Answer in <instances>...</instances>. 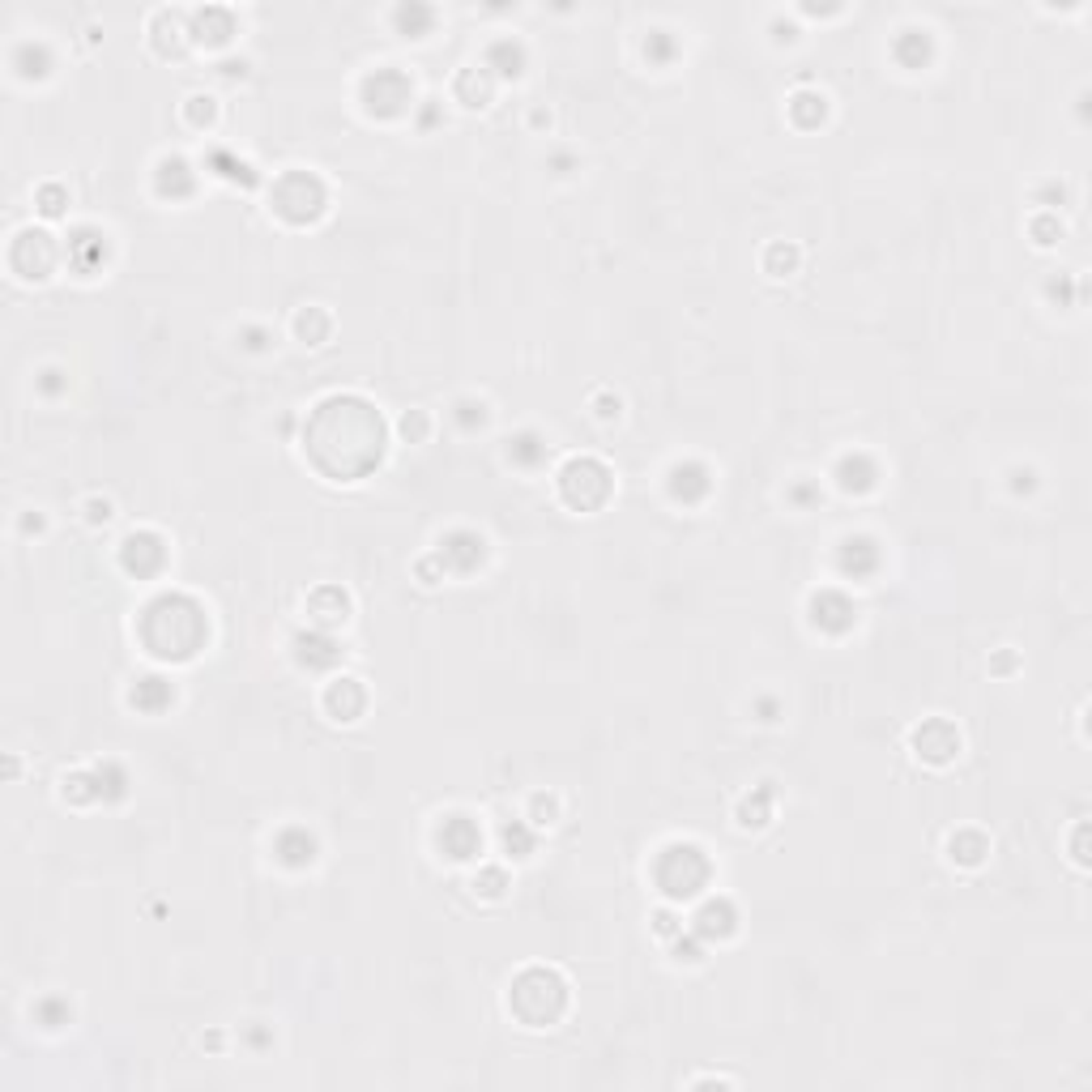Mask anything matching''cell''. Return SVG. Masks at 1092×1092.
Returning <instances> with one entry per match:
<instances>
[{
    "instance_id": "cell-20",
    "label": "cell",
    "mask_w": 1092,
    "mask_h": 1092,
    "mask_svg": "<svg viewBox=\"0 0 1092 1092\" xmlns=\"http://www.w3.org/2000/svg\"><path fill=\"white\" fill-rule=\"evenodd\" d=\"M299 661L303 666H312V670H325V666H338V657H341V649H338V641L329 632H308V636H299Z\"/></svg>"
},
{
    "instance_id": "cell-29",
    "label": "cell",
    "mask_w": 1092,
    "mask_h": 1092,
    "mask_svg": "<svg viewBox=\"0 0 1092 1092\" xmlns=\"http://www.w3.org/2000/svg\"><path fill=\"white\" fill-rule=\"evenodd\" d=\"M790 116L799 120V125H819V120H824V94H811V90H799L790 98Z\"/></svg>"
},
{
    "instance_id": "cell-42",
    "label": "cell",
    "mask_w": 1092,
    "mask_h": 1092,
    "mask_svg": "<svg viewBox=\"0 0 1092 1092\" xmlns=\"http://www.w3.org/2000/svg\"><path fill=\"white\" fill-rule=\"evenodd\" d=\"M534 824H555V815H559V806H555V799H543V794H538L534 799Z\"/></svg>"
},
{
    "instance_id": "cell-25",
    "label": "cell",
    "mask_w": 1092,
    "mask_h": 1092,
    "mask_svg": "<svg viewBox=\"0 0 1092 1092\" xmlns=\"http://www.w3.org/2000/svg\"><path fill=\"white\" fill-rule=\"evenodd\" d=\"M837 474H841V487H845V491H858V495L875 487V465H870V461L862 457V452L845 457V461L837 465Z\"/></svg>"
},
{
    "instance_id": "cell-41",
    "label": "cell",
    "mask_w": 1092,
    "mask_h": 1092,
    "mask_svg": "<svg viewBox=\"0 0 1092 1092\" xmlns=\"http://www.w3.org/2000/svg\"><path fill=\"white\" fill-rule=\"evenodd\" d=\"M39 210H43L47 218H56L60 210H65V192H60L56 183H47V188H39Z\"/></svg>"
},
{
    "instance_id": "cell-32",
    "label": "cell",
    "mask_w": 1092,
    "mask_h": 1092,
    "mask_svg": "<svg viewBox=\"0 0 1092 1092\" xmlns=\"http://www.w3.org/2000/svg\"><path fill=\"white\" fill-rule=\"evenodd\" d=\"M294 329H299V338H308L312 346H321V338L329 334V316H325L321 308H308V312H299Z\"/></svg>"
},
{
    "instance_id": "cell-10",
    "label": "cell",
    "mask_w": 1092,
    "mask_h": 1092,
    "mask_svg": "<svg viewBox=\"0 0 1092 1092\" xmlns=\"http://www.w3.org/2000/svg\"><path fill=\"white\" fill-rule=\"evenodd\" d=\"M913 747H917L922 759H930V764H948V759L961 752V734H956L943 717H935V721H926V726L913 730Z\"/></svg>"
},
{
    "instance_id": "cell-27",
    "label": "cell",
    "mask_w": 1092,
    "mask_h": 1092,
    "mask_svg": "<svg viewBox=\"0 0 1092 1092\" xmlns=\"http://www.w3.org/2000/svg\"><path fill=\"white\" fill-rule=\"evenodd\" d=\"M926 56H930V39H926V30H901V39H897V60H901V65L922 69V65H926Z\"/></svg>"
},
{
    "instance_id": "cell-15",
    "label": "cell",
    "mask_w": 1092,
    "mask_h": 1092,
    "mask_svg": "<svg viewBox=\"0 0 1092 1092\" xmlns=\"http://www.w3.org/2000/svg\"><path fill=\"white\" fill-rule=\"evenodd\" d=\"M440 845L448 850V858H457V862H465V858H474V854H478V845H483V837H478V828H474L465 815H448L444 824H440Z\"/></svg>"
},
{
    "instance_id": "cell-2",
    "label": "cell",
    "mask_w": 1092,
    "mask_h": 1092,
    "mask_svg": "<svg viewBox=\"0 0 1092 1092\" xmlns=\"http://www.w3.org/2000/svg\"><path fill=\"white\" fill-rule=\"evenodd\" d=\"M205 636H210L205 606L188 594H158L154 602L141 610V645H145V653H154L163 661L196 657Z\"/></svg>"
},
{
    "instance_id": "cell-30",
    "label": "cell",
    "mask_w": 1092,
    "mask_h": 1092,
    "mask_svg": "<svg viewBox=\"0 0 1092 1092\" xmlns=\"http://www.w3.org/2000/svg\"><path fill=\"white\" fill-rule=\"evenodd\" d=\"M171 183H180V192H183V196L192 192V180H188V163H183V158H163V163H158V188H163V192H171Z\"/></svg>"
},
{
    "instance_id": "cell-31",
    "label": "cell",
    "mask_w": 1092,
    "mask_h": 1092,
    "mask_svg": "<svg viewBox=\"0 0 1092 1092\" xmlns=\"http://www.w3.org/2000/svg\"><path fill=\"white\" fill-rule=\"evenodd\" d=\"M952 858H956V862L977 866L981 858H986V841H981L977 832H961V837H952Z\"/></svg>"
},
{
    "instance_id": "cell-8",
    "label": "cell",
    "mask_w": 1092,
    "mask_h": 1092,
    "mask_svg": "<svg viewBox=\"0 0 1092 1092\" xmlns=\"http://www.w3.org/2000/svg\"><path fill=\"white\" fill-rule=\"evenodd\" d=\"M9 265H14V274H22V278H47L56 265L52 235H47V231H22L14 239V252H9Z\"/></svg>"
},
{
    "instance_id": "cell-36",
    "label": "cell",
    "mask_w": 1092,
    "mask_h": 1092,
    "mask_svg": "<svg viewBox=\"0 0 1092 1092\" xmlns=\"http://www.w3.org/2000/svg\"><path fill=\"white\" fill-rule=\"evenodd\" d=\"M210 167H223V171H218V176H227V180H243V183H252L248 167H243V163H235V158H231V154H223V150H218V154H210Z\"/></svg>"
},
{
    "instance_id": "cell-11",
    "label": "cell",
    "mask_w": 1092,
    "mask_h": 1092,
    "mask_svg": "<svg viewBox=\"0 0 1092 1092\" xmlns=\"http://www.w3.org/2000/svg\"><path fill=\"white\" fill-rule=\"evenodd\" d=\"M811 619H815V628H824V632H845V628H854L858 610H854V602L845 594H837V589H824V594L811 598Z\"/></svg>"
},
{
    "instance_id": "cell-40",
    "label": "cell",
    "mask_w": 1092,
    "mask_h": 1092,
    "mask_svg": "<svg viewBox=\"0 0 1092 1092\" xmlns=\"http://www.w3.org/2000/svg\"><path fill=\"white\" fill-rule=\"evenodd\" d=\"M60 1012H69V1003H65V999H43V1003H39V1020H43L47 1028H60V1024L69 1020V1015L60 1020Z\"/></svg>"
},
{
    "instance_id": "cell-26",
    "label": "cell",
    "mask_w": 1092,
    "mask_h": 1092,
    "mask_svg": "<svg viewBox=\"0 0 1092 1092\" xmlns=\"http://www.w3.org/2000/svg\"><path fill=\"white\" fill-rule=\"evenodd\" d=\"M521 65H525L521 43L499 39V43H491V52H487V65H483V69H495V73H504V78H517Z\"/></svg>"
},
{
    "instance_id": "cell-16",
    "label": "cell",
    "mask_w": 1092,
    "mask_h": 1092,
    "mask_svg": "<svg viewBox=\"0 0 1092 1092\" xmlns=\"http://www.w3.org/2000/svg\"><path fill=\"white\" fill-rule=\"evenodd\" d=\"M670 491L674 499H683V504H696V499H704L708 491H713V483H708V470L696 461H683L670 470Z\"/></svg>"
},
{
    "instance_id": "cell-37",
    "label": "cell",
    "mask_w": 1092,
    "mask_h": 1092,
    "mask_svg": "<svg viewBox=\"0 0 1092 1092\" xmlns=\"http://www.w3.org/2000/svg\"><path fill=\"white\" fill-rule=\"evenodd\" d=\"M534 444H538V436H521L517 444L508 448V457H512V461H521V465H534V461H543V452H546V448H534Z\"/></svg>"
},
{
    "instance_id": "cell-18",
    "label": "cell",
    "mask_w": 1092,
    "mask_h": 1092,
    "mask_svg": "<svg viewBox=\"0 0 1092 1092\" xmlns=\"http://www.w3.org/2000/svg\"><path fill=\"white\" fill-rule=\"evenodd\" d=\"M879 568V550L870 538H845L841 543V572L854 576V581H862V576H870Z\"/></svg>"
},
{
    "instance_id": "cell-44",
    "label": "cell",
    "mask_w": 1092,
    "mask_h": 1092,
    "mask_svg": "<svg viewBox=\"0 0 1092 1092\" xmlns=\"http://www.w3.org/2000/svg\"><path fill=\"white\" fill-rule=\"evenodd\" d=\"M107 517H112V504H107V499L98 504V499H94V504H90V521H107Z\"/></svg>"
},
{
    "instance_id": "cell-43",
    "label": "cell",
    "mask_w": 1092,
    "mask_h": 1092,
    "mask_svg": "<svg viewBox=\"0 0 1092 1092\" xmlns=\"http://www.w3.org/2000/svg\"><path fill=\"white\" fill-rule=\"evenodd\" d=\"M401 427H406V436L423 440V432H427V419H423V414H406V423H401Z\"/></svg>"
},
{
    "instance_id": "cell-23",
    "label": "cell",
    "mask_w": 1092,
    "mask_h": 1092,
    "mask_svg": "<svg viewBox=\"0 0 1092 1092\" xmlns=\"http://www.w3.org/2000/svg\"><path fill=\"white\" fill-rule=\"evenodd\" d=\"M132 704L141 708V713H158V708H167L171 701H176V692H171V683H163V679H137V687H132V696H129Z\"/></svg>"
},
{
    "instance_id": "cell-13",
    "label": "cell",
    "mask_w": 1092,
    "mask_h": 1092,
    "mask_svg": "<svg viewBox=\"0 0 1092 1092\" xmlns=\"http://www.w3.org/2000/svg\"><path fill=\"white\" fill-rule=\"evenodd\" d=\"M483 555H487V543L478 534H470V530H457V534H448L444 543H440V559L452 563L457 572H474L478 563H483Z\"/></svg>"
},
{
    "instance_id": "cell-7",
    "label": "cell",
    "mask_w": 1092,
    "mask_h": 1092,
    "mask_svg": "<svg viewBox=\"0 0 1092 1092\" xmlns=\"http://www.w3.org/2000/svg\"><path fill=\"white\" fill-rule=\"evenodd\" d=\"M414 103V85L401 69H376L363 78V107L380 120L401 116Z\"/></svg>"
},
{
    "instance_id": "cell-6",
    "label": "cell",
    "mask_w": 1092,
    "mask_h": 1092,
    "mask_svg": "<svg viewBox=\"0 0 1092 1092\" xmlns=\"http://www.w3.org/2000/svg\"><path fill=\"white\" fill-rule=\"evenodd\" d=\"M610 487H615V483H610V470L598 457H572L559 470V495L568 499L572 508H581V512L602 508L606 499H610Z\"/></svg>"
},
{
    "instance_id": "cell-34",
    "label": "cell",
    "mask_w": 1092,
    "mask_h": 1092,
    "mask_svg": "<svg viewBox=\"0 0 1092 1092\" xmlns=\"http://www.w3.org/2000/svg\"><path fill=\"white\" fill-rule=\"evenodd\" d=\"M504 850H508L512 858H530V854H534V837H530V832H525L521 824H512V828H504Z\"/></svg>"
},
{
    "instance_id": "cell-38",
    "label": "cell",
    "mask_w": 1092,
    "mask_h": 1092,
    "mask_svg": "<svg viewBox=\"0 0 1092 1092\" xmlns=\"http://www.w3.org/2000/svg\"><path fill=\"white\" fill-rule=\"evenodd\" d=\"M794 261H799V252H794V248H781V243H772V248H768V274L772 278H781V269L790 274Z\"/></svg>"
},
{
    "instance_id": "cell-14",
    "label": "cell",
    "mask_w": 1092,
    "mask_h": 1092,
    "mask_svg": "<svg viewBox=\"0 0 1092 1092\" xmlns=\"http://www.w3.org/2000/svg\"><path fill=\"white\" fill-rule=\"evenodd\" d=\"M308 610H312V623L321 632H334L338 623H346V610H350V598L341 594L338 585H321L316 594L308 598Z\"/></svg>"
},
{
    "instance_id": "cell-24",
    "label": "cell",
    "mask_w": 1092,
    "mask_h": 1092,
    "mask_svg": "<svg viewBox=\"0 0 1092 1092\" xmlns=\"http://www.w3.org/2000/svg\"><path fill=\"white\" fill-rule=\"evenodd\" d=\"M457 98H461L465 107H487V98H491V69H461Z\"/></svg>"
},
{
    "instance_id": "cell-3",
    "label": "cell",
    "mask_w": 1092,
    "mask_h": 1092,
    "mask_svg": "<svg viewBox=\"0 0 1092 1092\" xmlns=\"http://www.w3.org/2000/svg\"><path fill=\"white\" fill-rule=\"evenodd\" d=\"M508 1008L521 1015L530 1028H546L555 1024L563 1008H568V986L555 968H525V973L512 981V995H508Z\"/></svg>"
},
{
    "instance_id": "cell-9",
    "label": "cell",
    "mask_w": 1092,
    "mask_h": 1092,
    "mask_svg": "<svg viewBox=\"0 0 1092 1092\" xmlns=\"http://www.w3.org/2000/svg\"><path fill=\"white\" fill-rule=\"evenodd\" d=\"M120 563H125L129 572H137V576H154V572H163V563H167V546H163V538L150 534V530L129 534L125 543H120Z\"/></svg>"
},
{
    "instance_id": "cell-17",
    "label": "cell",
    "mask_w": 1092,
    "mask_h": 1092,
    "mask_svg": "<svg viewBox=\"0 0 1092 1092\" xmlns=\"http://www.w3.org/2000/svg\"><path fill=\"white\" fill-rule=\"evenodd\" d=\"M734 922H739V913H734L730 901H708L701 913H696V935L701 939H730L734 935Z\"/></svg>"
},
{
    "instance_id": "cell-1",
    "label": "cell",
    "mask_w": 1092,
    "mask_h": 1092,
    "mask_svg": "<svg viewBox=\"0 0 1092 1092\" xmlns=\"http://www.w3.org/2000/svg\"><path fill=\"white\" fill-rule=\"evenodd\" d=\"M308 461L334 483H359L385 461V419L372 401L334 392L312 410L303 432Z\"/></svg>"
},
{
    "instance_id": "cell-35",
    "label": "cell",
    "mask_w": 1092,
    "mask_h": 1092,
    "mask_svg": "<svg viewBox=\"0 0 1092 1092\" xmlns=\"http://www.w3.org/2000/svg\"><path fill=\"white\" fill-rule=\"evenodd\" d=\"M645 56L653 60V65H666V60L674 56V39H670L666 30H653V34H649V43H645Z\"/></svg>"
},
{
    "instance_id": "cell-28",
    "label": "cell",
    "mask_w": 1092,
    "mask_h": 1092,
    "mask_svg": "<svg viewBox=\"0 0 1092 1092\" xmlns=\"http://www.w3.org/2000/svg\"><path fill=\"white\" fill-rule=\"evenodd\" d=\"M392 22H397L401 30L410 34V39H423L427 30H432V22H436V14L427 5H401L397 14H392Z\"/></svg>"
},
{
    "instance_id": "cell-12",
    "label": "cell",
    "mask_w": 1092,
    "mask_h": 1092,
    "mask_svg": "<svg viewBox=\"0 0 1092 1092\" xmlns=\"http://www.w3.org/2000/svg\"><path fill=\"white\" fill-rule=\"evenodd\" d=\"M69 261H73V269H78L81 278H94L98 269H103V261H107V239L98 235V231L81 227L78 235L69 239Z\"/></svg>"
},
{
    "instance_id": "cell-39",
    "label": "cell",
    "mask_w": 1092,
    "mask_h": 1092,
    "mask_svg": "<svg viewBox=\"0 0 1092 1092\" xmlns=\"http://www.w3.org/2000/svg\"><path fill=\"white\" fill-rule=\"evenodd\" d=\"M188 120H192L196 129H201V125H210V120H214V98L192 94V98H188Z\"/></svg>"
},
{
    "instance_id": "cell-19",
    "label": "cell",
    "mask_w": 1092,
    "mask_h": 1092,
    "mask_svg": "<svg viewBox=\"0 0 1092 1092\" xmlns=\"http://www.w3.org/2000/svg\"><path fill=\"white\" fill-rule=\"evenodd\" d=\"M325 704L334 708V717H338V721H354V717L363 713V704H367V692H363V683H359V679H338L334 687H329Z\"/></svg>"
},
{
    "instance_id": "cell-33",
    "label": "cell",
    "mask_w": 1092,
    "mask_h": 1092,
    "mask_svg": "<svg viewBox=\"0 0 1092 1092\" xmlns=\"http://www.w3.org/2000/svg\"><path fill=\"white\" fill-rule=\"evenodd\" d=\"M504 888H508V875L499 866H491V870H483V875L474 879V892H483V897H491V901L504 897Z\"/></svg>"
},
{
    "instance_id": "cell-21",
    "label": "cell",
    "mask_w": 1092,
    "mask_h": 1092,
    "mask_svg": "<svg viewBox=\"0 0 1092 1092\" xmlns=\"http://www.w3.org/2000/svg\"><path fill=\"white\" fill-rule=\"evenodd\" d=\"M192 34H196V43L218 47L235 34V18H231V9H201V14L192 18Z\"/></svg>"
},
{
    "instance_id": "cell-4",
    "label": "cell",
    "mask_w": 1092,
    "mask_h": 1092,
    "mask_svg": "<svg viewBox=\"0 0 1092 1092\" xmlns=\"http://www.w3.org/2000/svg\"><path fill=\"white\" fill-rule=\"evenodd\" d=\"M653 875H657V888L666 892L670 901H692V897H701L704 892V883L713 879V862H708L704 858V850L701 845H666V850L657 854V866H653Z\"/></svg>"
},
{
    "instance_id": "cell-5",
    "label": "cell",
    "mask_w": 1092,
    "mask_h": 1092,
    "mask_svg": "<svg viewBox=\"0 0 1092 1092\" xmlns=\"http://www.w3.org/2000/svg\"><path fill=\"white\" fill-rule=\"evenodd\" d=\"M274 210L294 227L316 223L325 214V183L312 171H286L274 183Z\"/></svg>"
},
{
    "instance_id": "cell-22",
    "label": "cell",
    "mask_w": 1092,
    "mask_h": 1092,
    "mask_svg": "<svg viewBox=\"0 0 1092 1092\" xmlns=\"http://www.w3.org/2000/svg\"><path fill=\"white\" fill-rule=\"evenodd\" d=\"M274 850H278V862H286V866H308L312 858H316V841H312L303 828H286V832L278 837Z\"/></svg>"
}]
</instances>
